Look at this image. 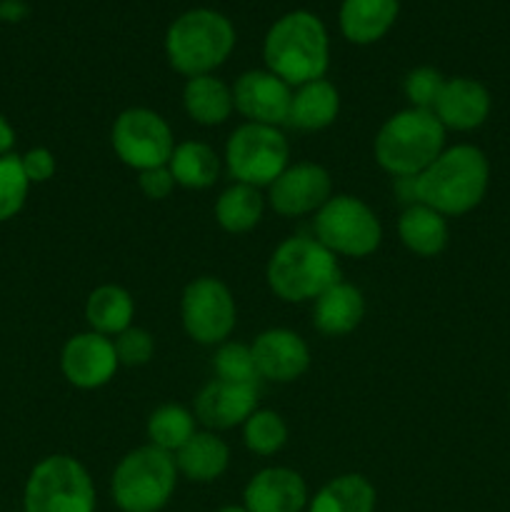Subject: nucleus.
Here are the masks:
<instances>
[{"label":"nucleus","mask_w":510,"mask_h":512,"mask_svg":"<svg viewBox=\"0 0 510 512\" xmlns=\"http://www.w3.org/2000/svg\"><path fill=\"white\" fill-rule=\"evenodd\" d=\"M178 485L175 458L155 445L135 448L115 465L110 495L120 512H160Z\"/></svg>","instance_id":"nucleus-6"},{"label":"nucleus","mask_w":510,"mask_h":512,"mask_svg":"<svg viewBox=\"0 0 510 512\" xmlns=\"http://www.w3.org/2000/svg\"><path fill=\"white\" fill-rule=\"evenodd\" d=\"M135 303L130 293L120 285H100L88 295L85 303V320H88L93 333L120 335L133 325Z\"/></svg>","instance_id":"nucleus-26"},{"label":"nucleus","mask_w":510,"mask_h":512,"mask_svg":"<svg viewBox=\"0 0 510 512\" xmlns=\"http://www.w3.org/2000/svg\"><path fill=\"white\" fill-rule=\"evenodd\" d=\"M378 493L373 483L358 473L338 475L308 500V512H375Z\"/></svg>","instance_id":"nucleus-25"},{"label":"nucleus","mask_w":510,"mask_h":512,"mask_svg":"<svg viewBox=\"0 0 510 512\" xmlns=\"http://www.w3.org/2000/svg\"><path fill=\"white\" fill-rule=\"evenodd\" d=\"M243 440L250 453L275 455L288 443V425L275 410H255L243 423Z\"/></svg>","instance_id":"nucleus-30"},{"label":"nucleus","mask_w":510,"mask_h":512,"mask_svg":"<svg viewBox=\"0 0 510 512\" xmlns=\"http://www.w3.org/2000/svg\"><path fill=\"white\" fill-rule=\"evenodd\" d=\"M373 148L385 173L413 180L445 150V128L430 110H400L385 120Z\"/></svg>","instance_id":"nucleus-3"},{"label":"nucleus","mask_w":510,"mask_h":512,"mask_svg":"<svg viewBox=\"0 0 510 512\" xmlns=\"http://www.w3.org/2000/svg\"><path fill=\"white\" fill-rule=\"evenodd\" d=\"M138 185H140V190H143L145 198L165 200L170 193H173L175 178H173V173L168 170V165H163V168L143 170V173L138 175Z\"/></svg>","instance_id":"nucleus-36"},{"label":"nucleus","mask_w":510,"mask_h":512,"mask_svg":"<svg viewBox=\"0 0 510 512\" xmlns=\"http://www.w3.org/2000/svg\"><path fill=\"white\" fill-rule=\"evenodd\" d=\"M333 198L330 173L318 163L288 165L270 185V208L283 218L318 213Z\"/></svg>","instance_id":"nucleus-12"},{"label":"nucleus","mask_w":510,"mask_h":512,"mask_svg":"<svg viewBox=\"0 0 510 512\" xmlns=\"http://www.w3.org/2000/svg\"><path fill=\"white\" fill-rule=\"evenodd\" d=\"M398 235L410 253L420 258H435L448 245V223L445 215L435 213L428 205H410L398 220Z\"/></svg>","instance_id":"nucleus-23"},{"label":"nucleus","mask_w":510,"mask_h":512,"mask_svg":"<svg viewBox=\"0 0 510 512\" xmlns=\"http://www.w3.org/2000/svg\"><path fill=\"white\" fill-rule=\"evenodd\" d=\"M183 105L190 120H195L198 125H220L235 110L233 88H228L213 73L188 78L183 90Z\"/></svg>","instance_id":"nucleus-24"},{"label":"nucleus","mask_w":510,"mask_h":512,"mask_svg":"<svg viewBox=\"0 0 510 512\" xmlns=\"http://www.w3.org/2000/svg\"><path fill=\"white\" fill-rule=\"evenodd\" d=\"M490 183V163L475 145L443 150L418 178H413L415 203L440 215H465L483 203Z\"/></svg>","instance_id":"nucleus-1"},{"label":"nucleus","mask_w":510,"mask_h":512,"mask_svg":"<svg viewBox=\"0 0 510 512\" xmlns=\"http://www.w3.org/2000/svg\"><path fill=\"white\" fill-rule=\"evenodd\" d=\"M180 315H183L185 333L200 345H223L238 320L230 288L223 280L210 275L185 285Z\"/></svg>","instance_id":"nucleus-11"},{"label":"nucleus","mask_w":510,"mask_h":512,"mask_svg":"<svg viewBox=\"0 0 510 512\" xmlns=\"http://www.w3.org/2000/svg\"><path fill=\"white\" fill-rule=\"evenodd\" d=\"M110 140H113L115 155L138 173L168 165L175 150V138L168 120L150 108L123 110L115 118Z\"/></svg>","instance_id":"nucleus-10"},{"label":"nucleus","mask_w":510,"mask_h":512,"mask_svg":"<svg viewBox=\"0 0 510 512\" xmlns=\"http://www.w3.org/2000/svg\"><path fill=\"white\" fill-rule=\"evenodd\" d=\"M118 365L113 340L93 333V330L73 335L60 353V370H63L65 380L80 390H95L108 385L115 378Z\"/></svg>","instance_id":"nucleus-13"},{"label":"nucleus","mask_w":510,"mask_h":512,"mask_svg":"<svg viewBox=\"0 0 510 512\" xmlns=\"http://www.w3.org/2000/svg\"><path fill=\"white\" fill-rule=\"evenodd\" d=\"M315 235L318 243L333 255L365 258L375 253L383 240V225L368 203L355 195H333L315 213Z\"/></svg>","instance_id":"nucleus-8"},{"label":"nucleus","mask_w":510,"mask_h":512,"mask_svg":"<svg viewBox=\"0 0 510 512\" xmlns=\"http://www.w3.org/2000/svg\"><path fill=\"white\" fill-rule=\"evenodd\" d=\"M30 180L25 178L20 155L10 153L0 158V223L13 220L28 200Z\"/></svg>","instance_id":"nucleus-31"},{"label":"nucleus","mask_w":510,"mask_h":512,"mask_svg":"<svg viewBox=\"0 0 510 512\" xmlns=\"http://www.w3.org/2000/svg\"><path fill=\"white\" fill-rule=\"evenodd\" d=\"M263 58L270 73L285 80L290 88L325 78L330 65V43L323 20L308 10L285 13L270 25L265 35Z\"/></svg>","instance_id":"nucleus-2"},{"label":"nucleus","mask_w":510,"mask_h":512,"mask_svg":"<svg viewBox=\"0 0 510 512\" xmlns=\"http://www.w3.org/2000/svg\"><path fill=\"white\" fill-rule=\"evenodd\" d=\"M290 145L285 135L273 125L245 123L230 133L225 145V163L235 183L273 185L275 178L288 168Z\"/></svg>","instance_id":"nucleus-9"},{"label":"nucleus","mask_w":510,"mask_h":512,"mask_svg":"<svg viewBox=\"0 0 510 512\" xmlns=\"http://www.w3.org/2000/svg\"><path fill=\"white\" fill-rule=\"evenodd\" d=\"M168 170L173 173L175 185L190 190H203L218 180L220 160L208 143L200 140H185L175 145L168 160Z\"/></svg>","instance_id":"nucleus-27"},{"label":"nucleus","mask_w":510,"mask_h":512,"mask_svg":"<svg viewBox=\"0 0 510 512\" xmlns=\"http://www.w3.org/2000/svg\"><path fill=\"white\" fill-rule=\"evenodd\" d=\"M365 318V300L355 285L335 283L325 290L320 298H315L313 325L323 335H348L363 323Z\"/></svg>","instance_id":"nucleus-20"},{"label":"nucleus","mask_w":510,"mask_h":512,"mask_svg":"<svg viewBox=\"0 0 510 512\" xmlns=\"http://www.w3.org/2000/svg\"><path fill=\"white\" fill-rule=\"evenodd\" d=\"M195 435V418L183 405H160L148 418L150 445L175 455Z\"/></svg>","instance_id":"nucleus-29"},{"label":"nucleus","mask_w":510,"mask_h":512,"mask_svg":"<svg viewBox=\"0 0 510 512\" xmlns=\"http://www.w3.org/2000/svg\"><path fill=\"white\" fill-rule=\"evenodd\" d=\"M213 368L218 380L235 385H258L260 373L253 350L243 343H223L215 353Z\"/></svg>","instance_id":"nucleus-32"},{"label":"nucleus","mask_w":510,"mask_h":512,"mask_svg":"<svg viewBox=\"0 0 510 512\" xmlns=\"http://www.w3.org/2000/svg\"><path fill=\"white\" fill-rule=\"evenodd\" d=\"M445 78L440 75V70L423 65V68L410 70L408 78H405L403 90L405 98L410 100V108L418 110H430L433 113L435 103H438L440 93H443Z\"/></svg>","instance_id":"nucleus-33"},{"label":"nucleus","mask_w":510,"mask_h":512,"mask_svg":"<svg viewBox=\"0 0 510 512\" xmlns=\"http://www.w3.org/2000/svg\"><path fill=\"white\" fill-rule=\"evenodd\" d=\"M435 118L445 130H475L488 120L490 93L475 78H450L445 80L443 93L433 108Z\"/></svg>","instance_id":"nucleus-18"},{"label":"nucleus","mask_w":510,"mask_h":512,"mask_svg":"<svg viewBox=\"0 0 510 512\" xmlns=\"http://www.w3.org/2000/svg\"><path fill=\"white\" fill-rule=\"evenodd\" d=\"M258 410V385L213 380L195 398V415L205 428L228 430L243 425Z\"/></svg>","instance_id":"nucleus-17"},{"label":"nucleus","mask_w":510,"mask_h":512,"mask_svg":"<svg viewBox=\"0 0 510 512\" xmlns=\"http://www.w3.org/2000/svg\"><path fill=\"white\" fill-rule=\"evenodd\" d=\"M15 148V128L5 115H0V158L10 155Z\"/></svg>","instance_id":"nucleus-37"},{"label":"nucleus","mask_w":510,"mask_h":512,"mask_svg":"<svg viewBox=\"0 0 510 512\" xmlns=\"http://www.w3.org/2000/svg\"><path fill=\"white\" fill-rule=\"evenodd\" d=\"M340 113V93L330 80L320 78L313 83L300 85L290 100L288 120L295 130H325L335 123Z\"/></svg>","instance_id":"nucleus-21"},{"label":"nucleus","mask_w":510,"mask_h":512,"mask_svg":"<svg viewBox=\"0 0 510 512\" xmlns=\"http://www.w3.org/2000/svg\"><path fill=\"white\" fill-rule=\"evenodd\" d=\"M248 512H303L308 508V485L290 468H265L243 490Z\"/></svg>","instance_id":"nucleus-16"},{"label":"nucleus","mask_w":510,"mask_h":512,"mask_svg":"<svg viewBox=\"0 0 510 512\" xmlns=\"http://www.w3.org/2000/svg\"><path fill=\"white\" fill-rule=\"evenodd\" d=\"M235 28L223 13L193 8L175 18L165 33V55L173 70L185 78L210 75L230 58Z\"/></svg>","instance_id":"nucleus-4"},{"label":"nucleus","mask_w":510,"mask_h":512,"mask_svg":"<svg viewBox=\"0 0 510 512\" xmlns=\"http://www.w3.org/2000/svg\"><path fill=\"white\" fill-rule=\"evenodd\" d=\"M25 512H95V485L80 460L48 455L30 470L23 490Z\"/></svg>","instance_id":"nucleus-7"},{"label":"nucleus","mask_w":510,"mask_h":512,"mask_svg":"<svg viewBox=\"0 0 510 512\" xmlns=\"http://www.w3.org/2000/svg\"><path fill=\"white\" fill-rule=\"evenodd\" d=\"M175 458V468L193 483H213L228 470L230 450L215 433H195Z\"/></svg>","instance_id":"nucleus-22"},{"label":"nucleus","mask_w":510,"mask_h":512,"mask_svg":"<svg viewBox=\"0 0 510 512\" xmlns=\"http://www.w3.org/2000/svg\"><path fill=\"white\" fill-rule=\"evenodd\" d=\"M260 378L273 383H293L308 370L310 350L298 333L285 328L265 330L250 345Z\"/></svg>","instance_id":"nucleus-15"},{"label":"nucleus","mask_w":510,"mask_h":512,"mask_svg":"<svg viewBox=\"0 0 510 512\" xmlns=\"http://www.w3.org/2000/svg\"><path fill=\"white\" fill-rule=\"evenodd\" d=\"M293 88L270 70H248L233 85V105L248 123L283 125L288 120Z\"/></svg>","instance_id":"nucleus-14"},{"label":"nucleus","mask_w":510,"mask_h":512,"mask_svg":"<svg viewBox=\"0 0 510 512\" xmlns=\"http://www.w3.org/2000/svg\"><path fill=\"white\" fill-rule=\"evenodd\" d=\"M270 290L285 303L315 300L340 283L338 258L313 238H288L270 255L265 270Z\"/></svg>","instance_id":"nucleus-5"},{"label":"nucleus","mask_w":510,"mask_h":512,"mask_svg":"<svg viewBox=\"0 0 510 512\" xmlns=\"http://www.w3.org/2000/svg\"><path fill=\"white\" fill-rule=\"evenodd\" d=\"M113 343L115 353H118V363L128 365V368H140V365L150 363L155 353L153 335L145 328H133V325L120 335H115Z\"/></svg>","instance_id":"nucleus-34"},{"label":"nucleus","mask_w":510,"mask_h":512,"mask_svg":"<svg viewBox=\"0 0 510 512\" xmlns=\"http://www.w3.org/2000/svg\"><path fill=\"white\" fill-rule=\"evenodd\" d=\"M400 0H343L340 30L355 45L378 43L395 25Z\"/></svg>","instance_id":"nucleus-19"},{"label":"nucleus","mask_w":510,"mask_h":512,"mask_svg":"<svg viewBox=\"0 0 510 512\" xmlns=\"http://www.w3.org/2000/svg\"><path fill=\"white\" fill-rule=\"evenodd\" d=\"M263 208L265 203L258 188L235 183L220 193L218 203H215V220H218V225L225 233H248L263 218Z\"/></svg>","instance_id":"nucleus-28"},{"label":"nucleus","mask_w":510,"mask_h":512,"mask_svg":"<svg viewBox=\"0 0 510 512\" xmlns=\"http://www.w3.org/2000/svg\"><path fill=\"white\" fill-rule=\"evenodd\" d=\"M20 163H23L25 178L33 183H48L55 175V155L48 148H30L28 153L20 155Z\"/></svg>","instance_id":"nucleus-35"},{"label":"nucleus","mask_w":510,"mask_h":512,"mask_svg":"<svg viewBox=\"0 0 510 512\" xmlns=\"http://www.w3.org/2000/svg\"><path fill=\"white\" fill-rule=\"evenodd\" d=\"M218 512H248V510H245V505H225V508H220Z\"/></svg>","instance_id":"nucleus-38"}]
</instances>
